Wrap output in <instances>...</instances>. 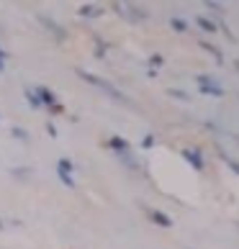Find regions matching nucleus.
<instances>
[{"label":"nucleus","mask_w":239,"mask_h":249,"mask_svg":"<svg viewBox=\"0 0 239 249\" xmlns=\"http://www.w3.org/2000/svg\"><path fill=\"white\" fill-rule=\"evenodd\" d=\"M201 26H203L206 31H214V23H208V21H203V18H201Z\"/></svg>","instance_id":"nucleus-2"},{"label":"nucleus","mask_w":239,"mask_h":249,"mask_svg":"<svg viewBox=\"0 0 239 249\" xmlns=\"http://www.w3.org/2000/svg\"><path fill=\"white\" fill-rule=\"evenodd\" d=\"M152 218L157 221V224H162V226H170V218H167V216H162L160 211H152Z\"/></svg>","instance_id":"nucleus-1"}]
</instances>
